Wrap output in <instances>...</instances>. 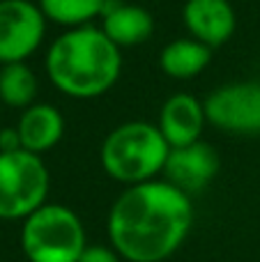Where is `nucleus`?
<instances>
[{"instance_id": "4", "label": "nucleus", "mask_w": 260, "mask_h": 262, "mask_svg": "<svg viewBox=\"0 0 260 262\" xmlns=\"http://www.w3.org/2000/svg\"><path fill=\"white\" fill-rule=\"evenodd\" d=\"M23 253L30 262H78L85 249V230L64 205H41L23 219Z\"/></svg>"}, {"instance_id": "6", "label": "nucleus", "mask_w": 260, "mask_h": 262, "mask_svg": "<svg viewBox=\"0 0 260 262\" xmlns=\"http://www.w3.org/2000/svg\"><path fill=\"white\" fill-rule=\"evenodd\" d=\"M46 23L32 0H0V64L26 62L44 41Z\"/></svg>"}, {"instance_id": "12", "label": "nucleus", "mask_w": 260, "mask_h": 262, "mask_svg": "<svg viewBox=\"0 0 260 262\" xmlns=\"http://www.w3.org/2000/svg\"><path fill=\"white\" fill-rule=\"evenodd\" d=\"M16 129L21 136V147L32 154H41L60 143L64 134V118L51 104H32L23 108Z\"/></svg>"}, {"instance_id": "9", "label": "nucleus", "mask_w": 260, "mask_h": 262, "mask_svg": "<svg viewBox=\"0 0 260 262\" xmlns=\"http://www.w3.org/2000/svg\"><path fill=\"white\" fill-rule=\"evenodd\" d=\"M182 21L193 39L210 49L224 46L237 28V16L230 0H187Z\"/></svg>"}, {"instance_id": "7", "label": "nucleus", "mask_w": 260, "mask_h": 262, "mask_svg": "<svg viewBox=\"0 0 260 262\" xmlns=\"http://www.w3.org/2000/svg\"><path fill=\"white\" fill-rule=\"evenodd\" d=\"M207 122L240 136L260 134V83L242 81L221 85L203 101Z\"/></svg>"}, {"instance_id": "5", "label": "nucleus", "mask_w": 260, "mask_h": 262, "mask_svg": "<svg viewBox=\"0 0 260 262\" xmlns=\"http://www.w3.org/2000/svg\"><path fill=\"white\" fill-rule=\"evenodd\" d=\"M49 170L28 149L0 152V219H28L46 203Z\"/></svg>"}, {"instance_id": "1", "label": "nucleus", "mask_w": 260, "mask_h": 262, "mask_svg": "<svg viewBox=\"0 0 260 262\" xmlns=\"http://www.w3.org/2000/svg\"><path fill=\"white\" fill-rule=\"evenodd\" d=\"M191 200L166 180L134 184L113 203L109 237L129 262H161L173 255L189 235Z\"/></svg>"}, {"instance_id": "13", "label": "nucleus", "mask_w": 260, "mask_h": 262, "mask_svg": "<svg viewBox=\"0 0 260 262\" xmlns=\"http://www.w3.org/2000/svg\"><path fill=\"white\" fill-rule=\"evenodd\" d=\"M212 51L214 49L205 46L193 37H180L161 49L159 67L166 76L175 78V81H189L207 69V64L212 62Z\"/></svg>"}, {"instance_id": "16", "label": "nucleus", "mask_w": 260, "mask_h": 262, "mask_svg": "<svg viewBox=\"0 0 260 262\" xmlns=\"http://www.w3.org/2000/svg\"><path fill=\"white\" fill-rule=\"evenodd\" d=\"M78 262H120V258H118V251H111L106 246L95 244V246H85L83 249Z\"/></svg>"}, {"instance_id": "2", "label": "nucleus", "mask_w": 260, "mask_h": 262, "mask_svg": "<svg viewBox=\"0 0 260 262\" xmlns=\"http://www.w3.org/2000/svg\"><path fill=\"white\" fill-rule=\"evenodd\" d=\"M46 76L72 99H97L118 83L122 53L101 28H69L46 51Z\"/></svg>"}, {"instance_id": "10", "label": "nucleus", "mask_w": 260, "mask_h": 262, "mask_svg": "<svg viewBox=\"0 0 260 262\" xmlns=\"http://www.w3.org/2000/svg\"><path fill=\"white\" fill-rule=\"evenodd\" d=\"M205 122L207 115L203 101H198L193 95L180 92L164 101L157 127L170 147H184L201 140Z\"/></svg>"}, {"instance_id": "11", "label": "nucleus", "mask_w": 260, "mask_h": 262, "mask_svg": "<svg viewBox=\"0 0 260 262\" xmlns=\"http://www.w3.org/2000/svg\"><path fill=\"white\" fill-rule=\"evenodd\" d=\"M101 30L118 49L138 46L155 32V18L145 7L124 0H106L101 9Z\"/></svg>"}, {"instance_id": "8", "label": "nucleus", "mask_w": 260, "mask_h": 262, "mask_svg": "<svg viewBox=\"0 0 260 262\" xmlns=\"http://www.w3.org/2000/svg\"><path fill=\"white\" fill-rule=\"evenodd\" d=\"M221 168L219 152L205 140H196L184 147H170L164 166L166 182L184 193H198L216 177Z\"/></svg>"}, {"instance_id": "17", "label": "nucleus", "mask_w": 260, "mask_h": 262, "mask_svg": "<svg viewBox=\"0 0 260 262\" xmlns=\"http://www.w3.org/2000/svg\"><path fill=\"white\" fill-rule=\"evenodd\" d=\"M21 147V136L16 127H7L0 131V152H16Z\"/></svg>"}, {"instance_id": "3", "label": "nucleus", "mask_w": 260, "mask_h": 262, "mask_svg": "<svg viewBox=\"0 0 260 262\" xmlns=\"http://www.w3.org/2000/svg\"><path fill=\"white\" fill-rule=\"evenodd\" d=\"M170 145L157 124L132 120L118 124L101 143V168L122 184H143L164 172Z\"/></svg>"}, {"instance_id": "15", "label": "nucleus", "mask_w": 260, "mask_h": 262, "mask_svg": "<svg viewBox=\"0 0 260 262\" xmlns=\"http://www.w3.org/2000/svg\"><path fill=\"white\" fill-rule=\"evenodd\" d=\"M106 0H37L46 21L62 28L92 26L95 18L101 16Z\"/></svg>"}, {"instance_id": "14", "label": "nucleus", "mask_w": 260, "mask_h": 262, "mask_svg": "<svg viewBox=\"0 0 260 262\" xmlns=\"http://www.w3.org/2000/svg\"><path fill=\"white\" fill-rule=\"evenodd\" d=\"M39 81L26 62H9L0 67V99L12 108H28L35 104Z\"/></svg>"}]
</instances>
